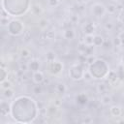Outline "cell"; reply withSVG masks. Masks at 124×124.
Here are the masks:
<instances>
[{
  "label": "cell",
  "instance_id": "obj_1",
  "mask_svg": "<svg viewBox=\"0 0 124 124\" xmlns=\"http://www.w3.org/2000/svg\"><path fill=\"white\" fill-rule=\"evenodd\" d=\"M40 109L38 108L37 102L30 96H17L11 103L10 116L16 123L33 122L37 118Z\"/></svg>",
  "mask_w": 124,
  "mask_h": 124
},
{
  "label": "cell",
  "instance_id": "obj_2",
  "mask_svg": "<svg viewBox=\"0 0 124 124\" xmlns=\"http://www.w3.org/2000/svg\"><path fill=\"white\" fill-rule=\"evenodd\" d=\"M1 6L10 16L18 17L31 9V0H1Z\"/></svg>",
  "mask_w": 124,
  "mask_h": 124
},
{
  "label": "cell",
  "instance_id": "obj_3",
  "mask_svg": "<svg viewBox=\"0 0 124 124\" xmlns=\"http://www.w3.org/2000/svg\"><path fill=\"white\" fill-rule=\"evenodd\" d=\"M88 72L91 74L93 79H105L110 69L108 62L102 58H96L88 66Z\"/></svg>",
  "mask_w": 124,
  "mask_h": 124
},
{
  "label": "cell",
  "instance_id": "obj_4",
  "mask_svg": "<svg viewBox=\"0 0 124 124\" xmlns=\"http://www.w3.org/2000/svg\"><path fill=\"white\" fill-rule=\"evenodd\" d=\"M6 28L8 33L13 37H19L24 33V23L16 18L11 19Z\"/></svg>",
  "mask_w": 124,
  "mask_h": 124
},
{
  "label": "cell",
  "instance_id": "obj_5",
  "mask_svg": "<svg viewBox=\"0 0 124 124\" xmlns=\"http://www.w3.org/2000/svg\"><path fill=\"white\" fill-rule=\"evenodd\" d=\"M84 68L82 66V64L80 63H77L72 65L69 70H68V76L69 78L74 80V81H79L81 79H83V75H84Z\"/></svg>",
  "mask_w": 124,
  "mask_h": 124
},
{
  "label": "cell",
  "instance_id": "obj_6",
  "mask_svg": "<svg viewBox=\"0 0 124 124\" xmlns=\"http://www.w3.org/2000/svg\"><path fill=\"white\" fill-rule=\"evenodd\" d=\"M90 12H91L92 16L95 18L101 19L107 14V7L103 3H101V2H95V3H93L91 5Z\"/></svg>",
  "mask_w": 124,
  "mask_h": 124
},
{
  "label": "cell",
  "instance_id": "obj_7",
  "mask_svg": "<svg viewBox=\"0 0 124 124\" xmlns=\"http://www.w3.org/2000/svg\"><path fill=\"white\" fill-rule=\"evenodd\" d=\"M47 71L52 76H58L63 72V64L59 60H53L47 62Z\"/></svg>",
  "mask_w": 124,
  "mask_h": 124
},
{
  "label": "cell",
  "instance_id": "obj_8",
  "mask_svg": "<svg viewBox=\"0 0 124 124\" xmlns=\"http://www.w3.org/2000/svg\"><path fill=\"white\" fill-rule=\"evenodd\" d=\"M0 114L2 117H6L11 114V104L6 99H2L0 101Z\"/></svg>",
  "mask_w": 124,
  "mask_h": 124
},
{
  "label": "cell",
  "instance_id": "obj_9",
  "mask_svg": "<svg viewBox=\"0 0 124 124\" xmlns=\"http://www.w3.org/2000/svg\"><path fill=\"white\" fill-rule=\"evenodd\" d=\"M32 80L35 84H42L45 81V75L42 71H37L32 73Z\"/></svg>",
  "mask_w": 124,
  "mask_h": 124
},
{
  "label": "cell",
  "instance_id": "obj_10",
  "mask_svg": "<svg viewBox=\"0 0 124 124\" xmlns=\"http://www.w3.org/2000/svg\"><path fill=\"white\" fill-rule=\"evenodd\" d=\"M122 112H123L122 108L118 105H113L109 108V113L112 117H115V118L120 117L122 115Z\"/></svg>",
  "mask_w": 124,
  "mask_h": 124
},
{
  "label": "cell",
  "instance_id": "obj_11",
  "mask_svg": "<svg viewBox=\"0 0 124 124\" xmlns=\"http://www.w3.org/2000/svg\"><path fill=\"white\" fill-rule=\"evenodd\" d=\"M27 66H28V70L31 71L32 73L37 72L40 70V61L37 59H31L27 63Z\"/></svg>",
  "mask_w": 124,
  "mask_h": 124
},
{
  "label": "cell",
  "instance_id": "obj_12",
  "mask_svg": "<svg viewBox=\"0 0 124 124\" xmlns=\"http://www.w3.org/2000/svg\"><path fill=\"white\" fill-rule=\"evenodd\" d=\"M83 33L84 34H88V35H94V32L96 31V27L92 22H87L83 25L82 27Z\"/></svg>",
  "mask_w": 124,
  "mask_h": 124
},
{
  "label": "cell",
  "instance_id": "obj_13",
  "mask_svg": "<svg viewBox=\"0 0 124 124\" xmlns=\"http://www.w3.org/2000/svg\"><path fill=\"white\" fill-rule=\"evenodd\" d=\"M62 35H63V38H64V39L71 41V40L75 39V37H76V32H75V30H74L73 28H66V29L63 31Z\"/></svg>",
  "mask_w": 124,
  "mask_h": 124
},
{
  "label": "cell",
  "instance_id": "obj_14",
  "mask_svg": "<svg viewBox=\"0 0 124 124\" xmlns=\"http://www.w3.org/2000/svg\"><path fill=\"white\" fill-rule=\"evenodd\" d=\"M107 79L108 80V82H109L110 84L116 83L117 80L119 79L118 75H117V72H116V71H113V70H110L109 73H108V76H107Z\"/></svg>",
  "mask_w": 124,
  "mask_h": 124
},
{
  "label": "cell",
  "instance_id": "obj_15",
  "mask_svg": "<svg viewBox=\"0 0 124 124\" xmlns=\"http://www.w3.org/2000/svg\"><path fill=\"white\" fill-rule=\"evenodd\" d=\"M105 43L104 37L99 34H94V39H93V46H101Z\"/></svg>",
  "mask_w": 124,
  "mask_h": 124
},
{
  "label": "cell",
  "instance_id": "obj_16",
  "mask_svg": "<svg viewBox=\"0 0 124 124\" xmlns=\"http://www.w3.org/2000/svg\"><path fill=\"white\" fill-rule=\"evenodd\" d=\"M3 97L6 100H12L15 97V91L12 87L3 89Z\"/></svg>",
  "mask_w": 124,
  "mask_h": 124
},
{
  "label": "cell",
  "instance_id": "obj_17",
  "mask_svg": "<svg viewBox=\"0 0 124 124\" xmlns=\"http://www.w3.org/2000/svg\"><path fill=\"white\" fill-rule=\"evenodd\" d=\"M31 12L34 16H40L44 12V10L40 4L35 3V4H32V6H31Z\"/></svg>",
  "mask_w": 124,
  "mask_h": 124
},
{
  "label": "cell",
  "instance_id": "obj_18",
  "mask_svg": "<svg viewBox=\"0 0 124 124\" xmlns=\"http://www.w3.org/2000/svg\"><path fill=\"white\" fill-rule=\"evenodd\" d=\"M93 39H94V35L84 34L83 39H82V44L85 45L86 46H93Z\"/></svg>",
  "mask_w": 124,
  "mask_h": 124
},
{
  "label": "cell",
  "instance_id": "obj_19",
  "mask_svg": "<svg viewBox=\"0 0 124 124\" xmlns=\"http://www.w3.org/2000/svg\"><path fill=\"white\" fill-rule=\"evenodd\" d=\"M100 102H101V104L102 105H104V106H108V105H109L111 102H112V98H111V96L110 95H108V94H103L102 96H101V98H100Z\"/></svg>",
  "mask_w": 124,
  "mask_h": 124
},
{
  "label": "cell",
  "instance_id": "obj_20",
  "mask_svg": "<svg viewBox=\"0 0 124 124\" xmlns=\"http://www.w3.org/2000/svg\"><path fill=\"white\" fill-rule=\"evenodd\" d=\"M55 91L58 93V94H65L66 91H67V86L64 82H58L55 86Z\"/></svg>",
  "mask_w": 124,
  "mask_h": 124
},
{
  "label": "cell",
  "instance_id": "obj_21",
  "mask_svg": "<svg viewBox=\"0 0 124 124\" xmlns=\"http://www.w3.org/2000/svg\"><path fill=\"white\" fill-rule=\"evenodd\" d=\"M97 92L101 95L106 94L108 92V84L105 82H100L97 84Z\"/></svg>",
  "mask_w": 124,
  "mask_h": 124
},
{
  "label": "cell",
  "instance_id": "obj_22",
  "mask_svg": "<svg viewBox=\"0 0 124 124\" xmlns=\"http://www.w3.org/2000/svg\"><path fill=\"white\" fill-rule=\"evenodd\" d=\"M76 100L79 105H85L88 102V97H87V95L85 93H80V94H78L77 96Z\"/></svg>",
  "mask_w": 124,
  "mask_h": 124
},
{
  "label": "cell",
  "instance_id": "obj_23",
  "mask_svg": "<svg viewBox=\"0 0 124 124\" xmlns=\"http://www.w3.org/2000/svg\"><path fill=\"white\" fill-rule=\"evenodd\" d=\"M8 76H9L8 70L4 66H2L0 68V82H3L4 80L8 79Z\"/></svg>",
  "mask_w": 124,
  "mask_h": 124
},
{
  "label": "cell",
  "instance_id": "obj_24",
  "mask_svg": "<svg viewBox=\"0 0 124 124\" xmlns=\"http://www.w3.org/2000/svg\"><path fill=\"white\" fill-rule=\"evenodd\" d=\"M45 57H46V60L47 62H50V61H53V60L56 59V53L53 50H47L46 52Z\"/></svg>",
  "mask_w": 124,
  "mask_h": 124
},
{
  "label": "cell",
  "instance_id": "obj_25",
  "mask_svg": "<svg viewBox=\"0 0 124 124\" xmlns=\"http://www.w3.org/2000/svg\"><path fill=\"white\" fill-rule=\"evenodd\" d=\"M106 7H107V13H108L109 15H113V14H115L116 11H117V7H116V5L113 4V3H110V4H108V5L106 6Z\"/></svg>",
  "mask_w": 124,
  "mask_h": 124
},
{
  "label": "cell",
  "instance_id": "obj_26",
  "mask_svg": "<svg viewBox=\"0 0 124 124\" xmlns=\"http://www.w3.org/2000/svg\"><path fill=\"white\" fill-rule=\"evenodd\" d=\"M56 111H57V107H56L54 104H53V105H49V106L46 108V112H47L48 114H50V115L55 114Z\"/></svg>",
  "mask_w": 124,
  "mask_h": 124
},
{
  "label": "cell",
  "instance_id": "obj_27",
  "mask_svg": "<svg viewBox=\"0 0 124 124\" xmlns=\"http://www.w3.org/2000/svg\"><path fill=\"white\" fill-rule=\"evenodd\" d=\"M45 38L47 40H53L55 38V32L52 30H47L45 32Z\"/></svg>",
  "mask_w": 124,
  "mask_h": 124
},
{
  "label": "cell",
  "instance_id": "obj_28",
  "mask_svg": "<svg viewBox=\"0 0 124 124\" xmlns=\"http://www.w3.org/2000/svg\"><path fill=\"white\" fill-rule=\"evenodd\" d=\"M61 3V0H47V6L50 8H55L59 6Z\"/></svg>",
  "mask_w": 124,
  "mask_h": 124
},
{
  "label": "cell",
  "instance_id": "obj_29",
  "mask_svg": "<svg viewBox=\"0 0 124 124\" xmlns=\"http://www.w3.org/2000/svg\"><path fill=\"white\" fill-rule=\"evenodd\" d=\"M39 26H40L41 29L45 30V29L48 26V20L46 19V18H42V19H40V21H39Z\"/></svg>",
  "mask_w": 124,
  "mask_h": 124
},
{
  "label": "cell",
  "instance_id": "obj_30",
  "mask_svg": "<svg viewBox=\"0 0 124 124\" xmlns=\"http://www.w3.org/2000/svg\"><path fill=\"white\" fill-rule=\"evenodd\" d=\"M116 72H117V75H118L119 79L124 80V66L121 65V66L118 68V70H116Z\"/></svg>",
  "mask_w": 124,
  "mask_h": 124
},
{
  "label": "cell",
  "instance_id": "obj_31",
  "mask_svg": "<svg viewBox=\"0 0 124 124\" xmlns=\"http://www.w3.org/2000/svg\"><path fill=\"white\" fill-rule=\"evenodd\" d=\"M20 55H21V57H23V58H27V57L30 55V50H29L28 48H26V47H23V48H21V50H20Z\"/></svg>",
  "mask_w": 124,
  "mask_h": 124
},
{
  "label": "cell",
  "instance_id": "obj_32",
  "mask_svg": "<svg viewBox=\"0 0 124 124\" xmlns=\"http://www.w3.org/2000/svg\"><path fill=\"white\" fill-rule=\"evenodd\" d=\"M0 83H1V88L2 89H6V88L12 87V82L9 79H6V80H4L3 82H0Z\"/></svg>",
  "mask_w": 124,
  "mask_h": 124
},
{
  "label": "cell",
  "instance_id": "obj_33",
  "mask_svg": "<svg viewBox=\"0 0 124 124\" xmlns=\"http://www.w3.org/2000/svg\"><path fill=\"white\" fill-rule=\"evenodd\" d=\"M83 79H84L85 81H91V80L93 79V78H92L91 74L88 72V70L84 72V75H83Z\"/></svg>",
  "mask_w": 124,
  "mask_h": 124
},
{
  "label": "cell",
  "instance_id": "obj_34",
  "mask_svg": "<svg viewBox=\"0 0 124 124\" xmlns=\"http://www.w3.org/2000/svg\"><path fill=\"white\" fill-rule=\"evenodd\" d=\"M104 27H105V29H106L107 31H111V30L113 29V27H114V24H113L112 22H110V21H109V22L108 21V22L105 23Z\"/></svg>",
  "mask_w": 124,
  "mask_h": 124
},
{
  "label": "cell",
  "instance_id": "obj_35",
  "mask_svg": "<svg viewBox=\"0 0 124 124\" xmlns=\"http://www.w3.org/2000/svg\"><path fill=\"white\" fill-rule=\"evenodd\" d=\"M112 45H113V46H121V43H120V40L118 37H115L112 40Z\"/></svg>",
  "mask_w": 124,
  "mask_h": 124
},
{
  "label": "cell",
  "instance_id": "obj_36",
  "mask_svg": "<svg viewBox=\"0 0 124 124\" xmlns=\"http://www.w3.org/2000/svg\"><path fill=\"white\" fill-rule=\"evenodd\" d=\"M9 22H10L9 17H1V25L2 26H7Z\"/></svg>",
  "mask_w": 124,
  "mask_h": 124
},
{
  "label": "cell",
  "instance_id": "obj_37",
  "mask_svg": "<svg viewBox=\"0 0 124 124\" xmlns=\"http://www.w3.org/2000/svg\"><path fill=\"white\" fill-rule=\"evenodd\" d=\"M118 38H119V40H120V43H121V46H124V30L123 31H121L119 34H118V36H117Z\"/></svg>",
  "mask_w": 124,
  "mask_h": 124
},
{
  "label": "cell",
  "instance_id": "obj_38",
  "mask_svg": "<svg viewBox=\"0 0 124 124\" xmlns=\"http://www.w3.org/2000/svg\"><path fill=\"white\" fill-rule=\"evenodd\" d=\"M81 122H82V123H92V122H93V119H92L90 116H87L85 119L81 120Z\"/></svg>",
  "mask_w": 124,
  "mask_h": 124
},
{
  "label": "cell",
  "instance_id": "obj_39",
  "mask_svg": "<svg viewBox=\"0 0 124 124\" xmlns=\"http://www.w3.org/2000/svg\"><path fill=\"white\" fill-rule=\"evenodd\" d=\"M40 91H41V88H40L39 84H37V85H36V87L34 88V93H35V94H38Z\"/></svg>",
  "mask_w": 124,
  "mask_h": 124
},
{
  "label": "cell",
  "instance_id": "obj_40",
  "mask_svg": "<svg viewBox=\"0 0 124 124\" xmlns=\"http://www.w3.org/2000/svg\"><path fill=\"white\" fill-rule=\"evenodd\" d=\"M81 3H83V4H86V3H88V2H90L91 0H79Z\"/></svg>",
  "mask_w": 124,
  "mask_h": 124
},
{
  "label": "cell",
  "instance_id": "obj_41",
  "mask_svg": "<svg viewBox=\"0 0 124 124\" xmlns=\"http://www.w3.org/2000/svg\"><path fill=\"white\" fill-rule=\"evenodd\" d=\"M121 65L124 66V55H122V57H121Z\"/></svg>",
  "mask_w": 124,
  "mask_h": 124
},
{
  "label": "cell",
  "instance_id": "obj_42",
  "mask_svg": "<svg viewBox=\"0 0 124 124\" xmlns=\"http://www.w3.org/2000/svg\"><path fill=\"white\" fill-rule=\"evenodd\" d=\"M113 2H118V1H120V0H112Z\"/></svg>",
  "mask_w": 124,
  "mask_h": 124
},
{
  "label": "cell",
  "instance_id": "obj_43",
  "mask_svg": "<svg viewBox=\"0 0 124 124\" xmlns=\"http://www.w3.org/2000/svg\"><path fill=\"white\" fill-rule=\"evenodd\" d=\"M122 94H123V96H124V90H123V93H122Z\"/></svg>",
  "mask_w": 124,
  "mask_h": 124
}]
</instances>
